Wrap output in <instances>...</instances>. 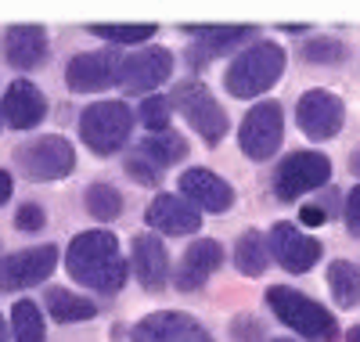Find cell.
Listing matches in <instances>:
<instances>
[{
  "label": "cell",
  "mask_w": 360,
  "mask_h": 342,
  "mask_svg": "<svg viewBox=\"0 0 360 342\" xmlns=\"http://www.w3.org/2000/svg\"><path fill=\"white\" fill-rule=\"evenodd\" d=\"M65 267L72 281L94 289L101 296H115L127 285V263L119 253V241L108 231H83L65 248Z\"/></svg>",
  "instance_id": "1"
},
{
  "label": "cell",
  "mask_w": 360,
  "mask_h": 342,
  "mask_svg": "<svg viewBox=\"0 0 360 342\" xmlns=\"http://www.w3.org/2000/svg\"><path fill=\"white\" fill-rule=\"evenodd\" d=\"M266 306L274 310V317L281 324H288L295 335H303L310 342H335L339 338V321L321 303H314L310 296L295 292L288 285L266 289Z\"/></svg>",
  "instance_id": "2"
},
{
  "label": "cell",
  "mask_w": 360,
  "mask_h": 342,
  "mask_svg": "<svg viewBox=\"0 0 360 342\" xmlns=\"http://www.w3.org/2000/svg\"><path fill=\"white\" fill-rule=\"evenodd\" d=\"M285 72V51L278 44H252L249 51H242L234 61H231V69L224 76V87H227V94L234 98H259L263 90H270Z\"/></svg>",
  "instance_id": "3"
},
{
  "label": "cell",
  "mask_w": 360,
  "mask_h": 342,
  "mask_svg": "<svg viewBox=\"0 0 360 342\" xmlns=\"http://www.w3.org/2000/svg\"><path fill=\"white\" fill-rule=\"evenodd\" d=\"M134 130V112L123 101H94L79 115V137L94 155H115L123 151Z\"/></svg>",
  "instance_id": "4"
},
{
  "label": "cell",
  "mask_w": 360,
  "mask_h": 342,
  "mask_svg": "<svg viewBox=\"0 0 360 342\" xmlns=\"http://www.w3.org/2000/svg\"><path fill=\"white\" fill-rule=\"evenodd\" d=\"M169 105L180 108V115L195 127V134L205 137V144H220L227 137V127H231L227 112L220 108V101L209 94L198 80H180L169 94Z\"/></svg>",
  "instance_id": "5"
},
{
  "label": "cell",
  "mask_w": 360,
  "mask_h": 342,
  "mask_svg": "<svg viewBox=\"0 0 360 342\" xmlns=\"http://www.w3.org/2000/svg\"><path fill=\"white\" fill-rule=\"evenodd\" d=\"M15 166L29 180H62L76 170V148L65 137H37L15 148Z\"/></svg>",
  "instance_id": "6"
},
{
  "label": "cell",
  "mask_w": 360,
  "mask_h": 342,
  "mask_svg": "<svg viewBox=\"0 0 360 342\" xmlns=\"http://www.w3.org/2000/svg\"><path fill=\"white\" fill-rule=\"evenodd\" d=\"M332 177V163L321 151H292L288 159L274 170V195L281 202H295L314 188H324Z\"/></svg>",
  "instance_id": "7"
},
{
  "label": "cell",
  "mask_w": 360,
  "mask_h": 342,
  "mask_svg": "<svg viewBox=\"0 0 360 342\" xmlns=\"http://www.w3.org/2000/svg\"><path fill=\"white\" fill-rule=\"evenodd\" d=\"M281 134H285V115L278 101H263L256 108H249L242 130H238V144L249 159L266 163L270 155L281 148Z\"/></svg>",
  "instance_id": "8"
},
{
  "label": "cell",
  "mask_w": 360,
  "mask_h": 342,
  "mask_svg": "<svg viewBox=\"0 0 360 342\" xmlns=\"http://www.w3.org/2000/svg\"><path fill=\"white\" fill-rule=\"evenodd\" d=\"M295 119H299V130L307 137L328 141L342 130L346 108H342V98L332 94V90H307L295 105Z\"/></svg>",
  "instance_id": "9"
},
{
  "label": "cell",
  "mask_w": 360,
  "mask_h": 342,
  "mask_svg": "<svg viewBox=\"0 0 360 342\" xmlns=\"http://www.w3.org/2000/svg\"><path fill=\"white\" fill-rule=\"evenodd\" d=\"M54 267H58V245H37V248H22L15 256H4L0 260V292L47 281Z\"/></svg>",
  "instance_id": "10"
},
{
  "label": "cell",
  "mask_w": 360,
  "mask_h": 342,
  "mask_svg": "<svg viewBox=\"0 0 360 342\" xmlns=\"http://www.w3.org/2000/svg\"><path fill=\"white\" fill-rule=\"evenodd\" d=\"M169 72H173V54L166 47H148V51L123 58L115 83L123 87V94H148V90H155L159 83H166Z\"/></svg>",
  "instance_id": "11"
},
{
  "label": "cell",
  "mask_w": 360,
  "mask_h": 342,
  "mask_svg": "<svg viewBox=\"0 0 360 342\" xmlns=\"http://www.w3.org/2000/svg\"><path fill=\"white\" fill-rule=\"evenodd\" d=\"M266 248H270V256H274L288 274H307L310 267H317V260L324 253L321 241L303 234L295 224H274V227H270Z\"/></svg>",
  "instance_id": "12"
},
{
  "label": "cell",
  "mask_w": 360,
  "mask_h": 342,
  "mask_svg": "<svg viewBox=\"0 0 360 342\" xmlns=\"http://www.w3.org/2000/svg\"><path fill=\"white\" fill-rule=\"evenodd\" d=\"M134 342H213V335H209L195 317L176 314V310H162V314L137 321Z\"/></svg>",
  "instance_id": "13"
},
{
  "label": "cell",
  "mask_w": 360,
  "mask_h": 342,
  "mask_svg": "<svg viewBox=\"0 0 360 342\" xmlns=\"http://www.w3.org/2000/svg\"><path fill=\"white\" fill-rule=\"evenodd\" d=\"M119 65H123V58L115 51H94V54H76L69 61V90L76 94H94V90H105L119 80Z\"/></svg>",
  "instance_id": "14"
},
{
  "label": "cell",
  "mask_w": 360,
  "mask_h": 342,
  "mask_svg": "<svg viewBox=\"0 0 360 342\" xmlns=\"http://www.w3.org/2000/svg\"><path fill=\"white\" fill-rule=\"evenodd\" d=\"M188 37H195V47H191V65H202V61H213L227 51H234L238 44H245L256 37V29L252 25H191L184 29Z\"/></svg>",
  "instance_id": "15"
},
{
  "label": "cell",
  "mask_w": 360,
  "mask_h": 342,
  "mask_svg": "<svg viewBox=\"0 0 360 342\" xmlns=\"http://www.w3.org/2000/svg\"><path fill=\"white\" fill-rule=\"evenodd\" d=\"M0 115L8 119V127L15 130H33L37 122L47 115V98L37 90V83L29 80H15L4 90V101H0Z\"/></svg>",
  "instance_id": "16"
},
{
  "label": "cell",
  "mask_w": 360,
  "mask_h": 342,
  "mask_svg": "<svg viewBox=\"0 0 360 342\" xmlns=\"http://www.w3.org/2000/svg\"><path fill=\"white\" fill-rule=\"evenodd\" d=\"M180 198H188L191 205L205 209V213H227L234 202L231 184L209 170H188L180 177Z\"/></svg>",
  "instance_id": "17"
},
{
  "label": "cell",
  "mask_w": 360,
  "mask_h": 342,
  "mask_svg": "<svg viewBox=\"0 0 360 342\" xmlns=\"http://www.w3.org/2000/svg\"><path fill=\"white\" fill-rule=\"evenodd\" d=\"M144 220L152 224L155 231H162V234H195L198 227H202V216H198V209L188 202V198H180V195H155L152 198V205H148V213H144Z\"/></svg>",
  "instance_id": "18"
},
{
  "label": "cell",
  "mask_w": 360,
  "mask_h": 342,
  "mask_svg": "<svg viewBox=\"0 0 360 342\" xmlns=\"http://www.w3.org/2000/svg\"><path fill=\"white\" fill-rule=\"evenodd\" d=\"M0 47H4V61L22 72L37 69L47 61V33L40 25H11L4 37H0Z\"/></svg>",
  "instance_id": "19"
},
{
  "label": "cell",
  "mask_w": 360,
  "mask_h": 342,
  "mask_svg": "<svg viewBox=\"0 0 360 342\" xmlns=\"http://www.w3.org/2000/svg\"><path fill=\"white\" fill-rule=\"evenodd\" d=\"M134 270H137V281L148 292H162L169 281V256H166V245L162 238H155L152 231H144L134 238Z\"/></svg>",
  "instance_id": "20"
},
{
  "label": "cell",
  "mask_w": 360,
  "mask_h": 342,
  "mask_svg": "<svg viewBox=\"0 0 360 342\" xmlns=\"http://www.w3.org/2000/svg\"><path fill=\"white\" fill-rule=\"evenodd\" d=\"M220 263H224V248H220V241H213V238H198V241L188 245L184 260H180V267H176V285L184 289V292H195L202 281H209V274H213Z\"/></svg>",
  "instance_id": "21"
},
{
  "label": "cell",
  "mask_w": 360,
  "mask_h": 342,
  "mask_svg": "<svg viewBox=\"0 0 360 342\" xmlns=\"http://www.w3.org/2000/svg\"><path fill=\"white\" fill-rule=\"evenodd\" d=\"M44 303H47V314H51L54 321H62V324L90 321V317L98 314V306L90 303V299H83V296H76V292H65V289H51Z\"/></svg>",
  "instance_id": "22"
},
{
  "label": "cell",
  "mask_w": 360,
  "mask_h": 342,
  "mask_svg": "<svg viewBox=\"0 0 360 342\" xmlns=\"http://www.w3.org/2000/svg\"><path fill=\"white\" fill-rule=\"evenodd\" d=\"M141 155H144L148 163H155V166H173V163H180L188 155V141L180 137V134H173V130L148 134L141 141Z\"/></svg>",
  "instance_id": "23"
},
{
  "label": "cell",
  "mask_w": 360,
  "mask_h": 342,
  "mask_svg": "<svg viewBox=\"0 0 360 342\" xmlns=\"http://www.w3.org/2000/svg\"><path fill=\"white\" fill-rule=\"evenodd\" d=\"M11 331H15V342H44L47 338L44 314L33 299H18L11 306Z\"/></svg>",
  "instance_id": "24"
},
{
  "label": "cell",
  "mask_w": 360,
  "mask_h": 342,
  "mask_svg": "<svg viewBox=\"0 0 360 342\" xmlns=\"http://www.w3.org/2000/svg\"><path fill=\"white\" fill-rule=\"evenodd\" d=\"M328 289L339 306H360V270L346 260H335L328 267Z\"/></svg>",
  "instance_id": "25"
},
{
  "label": "cell",
  "mask_w": 360,
  "mask_h": 342,
  "mask_svg": "<svg viewBox=\"0 0 360 342\" xmlns=\"http://www.w3.org/2000/svg\"><path fill=\"white\" fill-rule=\"evenodd\" d=\"M266 260H270V253H266V238H263L259 231H245L242 238H238L234 263H238V270H242V274L259 277V274L266 270Z\"/></svg>",
  "instance_id": "26"
},
{
  "label": "cell",
  "mask_w": 360,
  "mask_h": 342,
  "mask_svg": "<svg viewBox=\"0 0 360 342\" xmlns=\"http://www.w3.org/2000/svg\"><path fill=\"white\" fill-rule=\"evenodd\" d=\"M83 205H86V213L94 216V220L112 224L115 216L123 213V195H119L112 184H90L86 195H83Z\"/></svg>",
  "instance_id": "27"
},
{
  "label": "cell",
  "mask_w": 360,
  "mask_h": 342,
  "mask_svg": "<svg viewBox=\"0 0 360 342\" xmlns=\"http://www.w3.org/2000/svg\"><path fill=\"white\" fill-rule=\"evenodd\" d=\"M90 33L108 44H144L155 37V25H90Z\"/></svg>",
  "instance_id": "28"
},
{
  "label": "cell",
  "mask_w": 360,
  "mask_h": 342,
  "mask_svg": "<svg viewBox=\"0 0 360 342\" xmlns=\"http://www.w3.org/2000/svg\"><path fill=\"white\" fill-rule=\"evenodd\" d=\"M169 115H173L169 98H148V101H141V108H137V119L148 127V134L169 130Z\"/></svg>",
  "instance_id": "29"
},
{
  "label": "cell",
  "mask_w": 360,
  "mask_h": 342,
  "mask_svg": "<svg viewBox=\"0 0 360 342\" xmlns=\"http://www.w3.org/2000/svg\"><path fill=\"white\" fill-rule=\"evenodd\" d=\"M303 58L314 61V65H335V61L346 58V47H342V40L317 37V40H310V44L303 47Z\"/></svg>",
  "instance_id": "30"
},
{
  "label": "cell",
  "mask_w": 360,
  "mask_h": 342,
  "mask_svg": "<svg viewBox=\"0 0 360 342\" xmlns=\"http://www.w3.org/2000/svg\"><path fill=\"white\" fill-rule=\"evenodd\" d=\"M127 173H130L134 180L148 184V188H152V184H159V177H162V170H159L155 163H148L141 151H137V155H130V159H127Z\"/></svg>",
  "instance_id": "31"
},
{
  "label": "cell",
  "mask_w": 360,
  "mask_h": 342,
  "mask_svg": "<svg viewBox=\"0 0 360 342\" xmlns=\"http://www.w3.org/2000/svg\"><path fill=\"white\" fill-rule=\"evenodd\" d=\"M15 224H18V231H40V227L47 224V213H44L37 202H25V205L15 213Z\"/></svg>",
  "instance_id": "32"
},
{
  "label": "cell",
  "mask_w": 360,
  "mask_h": 342,
  "mask_svg": "<svg viewBox=\"0 0 360 342\" xmlns=\"http://www.w3.org/2000/svg\"><path fill=\"white\" fill-rule=\"evenodd\" d=\"M231 338H234V342H263L266 335H263V324H259V321L238 317V321H231Z\"/></svg>",
  "instance_id": "33"
},
{
  "label": "cell",
  "mask_w": 360,
  "mask_h": 342,
  "mask_svg": "<svg viewBox=\"0 0 360 342\" xmlns=\"http://www.w3.org/2000/svg\"><path fill=\"white\" fill-rule=\"evenodd\" d=\"M346 227H349V234L360 238V184L346 195Z\"/></svg>",
  "instance_id": "34"
},
{
  "label": "cell",
  "mask_w": 360,
  "mask_h": 342,
  "mask_svg": "<svg viewBox=\"0 0 360 342\" xmlns=\"http://www.w3.org/2000/svg\"><path fill=\"white\" fill-rule=\"evenodd\" d=\"M324 209L321 205H303V213H299V220H303V224H310V227H321L324 224Z\"/></svg>",
  "instance_id": "35"
},
{
  "label": "cell",
  "mask_w": 360,
  "mask_h": 342,
  "mask_svg": "<svg viewBox=\"0 0 360 342\" xmlns=\"http://www.w3.org/2000/svg\"><path fill=\"white\" fill-rule=\"evenodd\" d=\"M8 198H11V173L0 170V205H4Z\"/></svg>",
  "instance_id": "36"
},
{
  "label": "cell",
  "mask_w": 360,
  "mask_h": 342,
  "mask_svg": "<svg viewBox=\"0 0 360 342\" xmlns=\"http://www.w3.org/2000/svg\"><path fill=\"white\" fill-rule=\"evenodd\" d=\"M349 170H353V173H360V148L349 155Z\"/></svg>",
  "instance_id": "37"
},
{
  "label": "cell",
  "mask_w": 360,
  "mask_h": 342,
  "mask_svg": "<svg viewBox=\"0 0 360 342\" xmlns=\"http://www.w3.org/2000/svg\"><path fill=\"white\" fill-rule=\"evenodd\" d=\"M346 342H360V324H353V328L346 331Z\"/></svg>",
  "instance_id": "38"
},
{
  "label": "cell",
  "mask_w": 360,
  "mask_h": 342,
  "mask_svg": "<svg viewBox=\"0 0 360 342\" xmlns=\"http://www.w3.org/2000/svg\"><path fill=\"white\" fill-rule=\"evenodd\" d=\"M0 342H8V328H4V317H0Z\"/></svg>",
  "instance_id": "39"
},
{
  "label": "cell",
  "mask_w": 360,
  "mask_h": 342,
  "mask_svg": "<svg viewBox=\"0 0 360 342\" xmlns=\"http://www.w3.org/2000/svg\"><path fill=\"white\" fill-rule=\"evenodd\" d=\"M274 342H292V338H274Z\"/></svg>",
  "instance_id": "40"
}]
</instances>
